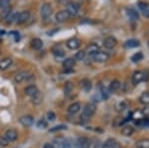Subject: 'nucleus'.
Wrapping results in <instances>:
<instances>
[{"label": "nucleus", "instance_id": "c756f323", "mask_svg": "<svg viewBox=\"0 0 149 148\" xmlns=\"http://www.w3.org/2000/svg\"><path fill=\"white\" fill-rule=\"evenodd\" d=\"M136 147L137 148H149V139L139 140V141L136 143Z\"/></svg>", "mask_w": 149, "mask_h": 148}, {"label": "nucleus", "instance_id": "2eb2a0df", "mask_svg": "<svg viewBox=\"0 0 149 148\" xmlns=\"http://www.w3.org/2000/svg\"><path fill=\"white\" fill-rule=\"evenodd\" d=\"M24 92H25V94H27L28 97H32L33 95H35L38 92H39V89H38L37 85H29L25 88Z\"/></svg>", "mask_w": 149, "mask_h": 148}, {"label": "nucleus", "instance_id": "bb28decb", "mask_svg": "<svg viewBox=\"0 0 149 148\" xmlns=\"http://www.w3.org/2000/svg\"><path fill=\"white\" fill-rule=\"evenodd\" d=\"M115 144H116V140L114 138H109V139L105 140V142L103 143L102 148H112Z\"/></svg>", "mask_w": 149, "mask_h": 148}, {"label": "nucleus", "instance_id": "423d86ee", "mask_svg": "<svg viewBox=\"0 0 149 148\" xmlns=\"http://www.w3.org/2000/svg\"><path fill=\"white\" fill-rule=\"evenodd\" d=\"M19 121H20V123L23 126L30 127V126H32L33 124H34L35 119H34V117H33L32 115H30V114H26V115L21 116L20 119H19Z\"/></svg>", "mask_w": 149, "mask_h": 148}, {"label": "nucleus", "instance_id": "a19ab883", "mask_svg": "<svg viewBox=\"0 0 149 148\" xmlns=\"http://www.w3.org/2000/svg\"><path fill=\"white\" fill-rule=\"evenodd\" d=\"M138 7L139 8L141 9L142 11H144L145 9H147V8H149V5L146 2H142V1H140V2H138Z\"/></svg>", "mask_w": 149, "mask_h": 148}, {"label": "nucleus", "instance_id": "473e14b6", "mask_svg": "<svg viewBox=\"0 0 149 148\" xmlns=\"http://www.w3.org/2000/svg\"><path fill=\"white\" fill-rule=\"evenodd\" d=\"M68 128V126L66 124H59V125H56L54 127L50 128V132H58V131H61V130H65Z\"/></svg>", "mask_w": 149, "mask_h": 148}, {"label": "nucleus", "instance_id": "393cba45", "mask_svg": "<svg viewBox=\"0 0 149 148\" xmlns=\"http://www.w3.org/2000/svg\"><path fill=\"white\" fill-rule=\"evenodd\" d=\"M53 54L55 55V56H58V57H63L65 55V52L63 50V48H62L60 45H57V46H55L53 48Z\"/></svg>", "mask_w": 149, "mask_h": 148}, {"label": "nucleus", "instance_id": "9d476101", "mask_svg": "<svg viewBox=\"0 0 149 148\" xmlns=\"http://www.w3.org/2000/svg\"><path fill=\"white\" fill-rule=\"evenodd\" d=\"M66 11L70 14V16H74L77 15L79 11V4L74 3V2H70L69 4H67V9Z\"/></svg>", "mask_w": 149, "mask_h": 148}, {"label": "nucleus", "instance_id": "37998d69", "mask_svg": "<svg viewBox=\"0 0 149 148\" xmlns=\"http://www.w3.org/2000/svg\"><path fill=\"white\" fill-rule=\"evenodd\" d=\"M58 1H59V3L62 4V5H67L70 2H72V0H58Z\"/></svg>", "mask_w": 149, "mask_h": 148}, {"label": "nucleus", "instance_id": "09e8293b", "mask_svg": "<svg viewBox=\"0 0 149 148\" xmlns=\"http://www.w3.org/2000/svg\"><path fill=\"white\" fill-rule=\"evenodd\" d=\"M0 43H1V39H0Z\"/></svg>", "mask_w": 149, "mask_h": 148}, {"label": "nucleus", "instance_id": "6e6552de", "mask_svg": "<svg viewBox=\"0 0 149 148\" xmlns=\"http://www.w3.org/2000/svg\"><path fill=\"white\" fill-rule=\"evenodd\" d=\"M29 76H30V73L27 71L19 72L18 74L15 75V77H14V81H15V83H23L24 81H27Z\"/></svg>", "mask_w": 149, "mask_h": 148}, {"label": "nucleus", "instance_id": "f8f14e48", "mask_svg": "<svg viewBox=\"0 0 149 148\" xmlns=\"http://www.w3.org/2000/svg\"><path fill=\"white\" fill-rule=\"evenodd\" d=\"M81 46V41L77 38H71L67 41V47L70 50H77Z\"/></svg>", "mask_w": 149, "mask_h": 148}, {"label": "nucleus", "instance_id": "79ce46f5", "mask_svg": "<svg viewBox=\"0 0 149 148\" xmlns=\"http://www.w3.org/2000/svg\"><path fill=\"white\" fill-rule=\"evenodd\" d=\"M47 118L48 120L50 121H53L56 119V114H55V113H53V111H49V113H47Z\"/></svg>", "mask_w": 149, "mask_h": 148}, {"label": "nucleus", "instance_id": "72a5a7b5", "mask_svg": "<svg viewBox=\"0 0 149 148\" xmlns=\"http://www.w3.org/2000/svg\"><path fill=\"white\" fill-rule=\"evenodd\" d=\"M143 59V54L141 52H138V53L134 54L133 56L131 57V61L134 62V63H137V62L141 61Z\"/></svg>", "mask_w": 149, "mask_h": 148}, {"label": "nucleus", "instance_id": "ddd939ff", "mask_svg": "<svg viewBox=\"0 0 149 148\" xmlns=\"http://www.w3.org/2000/svg\"><path fill=\"white\" fill-rule=\"evenodd\" d=\"M116 44H117V41L114 37H107V39L103 41V47L109 50L113 49V48L116 46Z\"/></svg>", "mask_w": 149, "mask_h": 148}, {"label": "nucleus", "instance_id": "49530a36", "mask_svg": "<svg viewBox=\"0 0 149 148\" xmlns=\"http://www.w3.org/2000/svg\"><path fill=\"white\" fill-rule=\"evenodd\" d=\"M112 148H122V147H121V145L119 144V143H117V142H116V144H115Z\"/></svg>", "mask_w": 149, "mask_h": 148}, {"label": "nucleus", "instance_id": "20e7f679", "mask_svg": "<svg viewBox=\"0 0 149 148\" xmlns=\"http://www.w3.org/2000/svg\"><path fill=\"white\" fill-rule=\"evenodd\" d=\"M92 140L86 136H81L76 140V148H91Z\"/></svg>", "mask_w": 149, "mask_h": 148}, {"label": "nucleus", "instance_id": "aec40b11", "mask_svg": "<svg viewBox=\"0 0 149 148\" xmlns=\"http://www.w3.org/2000/svg\"><path fill=\"white\" fill-rule=\"evenodd\" d=\"M81 89L85 90L86 92H88L93 88L92 82H91L88 79H84V80L81 82Z\"/></svg>", "mask_w": 149, "mask_h": 148}, {"label": "nucleus", "instance_id": "c85d7f7f", "mask_svg": "<svg viewBox=\"0 0 149 148\" xmlns=\"http://www.w3.org/2000/svg\"><path fill=\"white\" fill-rule=\"evenodd\" d=\"M139 101L142 104H149V92H143L139 97Z\"/></svg>", "mask_w": 149, "mask_h": 148}, {"label": "nucleus", "instance_id": "dca6fc26", "mask_svg": "<svg viewBox=\"0 0 149 148\" xmlns=\"http://www.w3.org/2000/svg\"><path fill=\"white\" fill-rule=\"evenodd\" d=\"M81 106L80 102H74V104H72L71 106L68 107V113L73 114L74 115V114L78 113L79 111L81 110Z\"/></svg>", "mask_w": 149, "mask_h": 148}, {"label": "nucleus", "instance_id": "39448f33", "mask_svg": "<svg viewBox=\"0 0 149 148\" xmlns=\"http://www.w3.org/2000/svg\"><path fill=\"white\" fill-rule=\"evenodd\" d=\"M52 13H53V8L50 3H45L44 5L42 6V8H41V16H42V18L45 19V20L51 17Z\"/></svg>", "mask_w": 149, "mask_h": 148}, {"label": "nucleus", "instance_id": "f257e3e1", "mask_svg": "<svg viewBox=\"0 0 149 148\" xmlns=\"http://www.w3.org/2000/svg\"><path fill=\"white\" fill-rule=\"evenodd\" d=\"M95 110H97L95 104H86L83 109V113H81V119H83L84 121L88 120V119L92 118L93 116V114L95 113Z\"/></svg>", "mask_w": 149, "mask_h": 148}, {"label": "nucleus", "instance_id": "de8ad7c7", "mask_svg": "<svg viewBox=\"0 0 149 148\" xmlns=\"http://www.w3.org/2000/svg\"><path fill=\"white\" fill-rule=\"evenodd\" d=\"M144 125H148V126H149V120L144 121Z\"/></svg>", "mask_w": 149, "mask_h": 148}, {"label": "nucleus", "instance_id": "7ed1b4c3", "mask_svg": "<svg viewBox=\"0 0 149 148\" xmlns=\"http://www.w3.org/2000/svg\"><path fill=\"white\" fill-rule=\"evenodd\" d=\"M53 143L57 148H73L72 142L64 137H58L53 140Z\"/></svg>", "mask_w": 149, "mask_h": 148}, {"label": "nucleus", "instance_id": "6ab92c4d", "mask_svg": "<svg viewBox=\"0 0 149 148\" xmlns=\"http://www.w3.org/2000/svg\"><path fill=\"white\" fill-rule=\"evenodd\" d=\"M12 63H13V61H12V59L10 58L2 59L1 61H0V70L1 71L7 70V69L12 65Z\"/></svg>", "mask_w": 149, "mask_h": 148}, {"label": "nucleus", "instance_id": "ea45409f", "mask_svg": "<svg viewBox=\"0 0 149 148\" xmlns=\"http://www.w3.org/2000/svg\"><path fill=\"white\" fill-rule=\"evenodd\" d=\"M11 0H0V9H4L9 6Z\"/></svg>", "mask_w": 149, "mask_h": 148}, {"label": "nucleus", "instance_id": "b1692460", "mask_svg": "<svg viewBox=\"0 0 149 148\" xmlns=\"http://www.w3.org/2000/svg\"><path fill=\"white\" fill-rule=\"evenodd\" d=\"M119 89H120V82L118 80H113L109 85V90L111 92H117Z\"/></svg>", "mask_w": 149, "mask_h": 148}, {"label": "nucleus", "instance_id": "5701e85b", "mask_svg": "<svg viewBox=\"0 0 149 148\" xmlns=\"http://www.w3.org/2000/svg\"><path fill=\"white\" fill-rule=\"evenodd\" d=\"M74 65H76V60L74 58H68L63 62V67L66 69V70L72 69Z\"/></svg>", "mask_w": 149, "mask_h": 148}, {"label": "nucleus", "instance_id": "f3484780", "mask_svg": "<svg viewBox=\"0 0 149 148\" xmlns=\"http://www.w3.org/2000/svg\"><path fill=\"white\" fill-rule=\"evenodd\" d=\"M43 101H44V95L40 92H38L35 95H33V97H31V102H32L33 104H35V106H38V104H42Z\"/></svg>", "mask_w": 149, "mask_h": 148}, {"label": "nucleus", "instance_id": "f03ea898", "mask_svg": "<svg viewBox=\"0 0 149 148\" xmlns=\"http://www.w3.org/2000/svg\"><path fill=\"white\" fill-rule=\"evenodd\" d=\"M148 79H149L148 72L144 73V72L137 71L132 76V83H133L134 85H138V83H140L141 82H143V81H147Z\"/></svg>", "mask_w": 149, "mask_h": 148}, {"label": "nucleus", "instance_id": "8fccbe9b", "mask_svg": "<svg viewBox=\"0 0 149 148\" xmlns=\"http://www.w3.org/2000/svg\"><path fill=\"white\" fill-rule=\"evenodd\" d=\"M148 45H149V43H148Z\"/></svg>", "mask_w": 149, "mask_h": 148}, {"label": "nucleus", "instance_id": "0eeeda50", "mask_svg": "<svg viewBox=\"0 0 149 148\" xmlns=\"http://www.w3.org/2000/svg\"><path fill=\"white\" fill-rule=\"evenodd\" d=\"M31 17V13L29 11H23V12H20L18 14V17L16 19V23L21 25V24H24L26 23L27 21L30 19Z\"/></svg>", "mask_w": 149, "mask_h": 148}, {"label": "nucleus", "instance_id": "c9c22d12", "mask_svg": "<svg viewBox=\"0 0 149 148\" xmlns=\"http://www.w3.org/2000/svg\"><path fill=\"white\" fill-rule=\"evenodd\" d=\"M11 11H12V8L11 7H6V8H4V9H2V12H1V17L2 18H4L5 19L7 16L9 15V14L11 13Z\"/></svg>", "mask_w": 149, "mask_h": 148}, {"label": "nucleus", "instance_id": "e433bc0d", "mask_svg": "<svg viewBox=\"0 0 149 148\" xmlns=\"http://www.w3.org/2000/svg\"><path fill=\"white\" fill-rule=\"evenodd\" d=\"M86 57V52L85 51H79L78 53L74 56V60H78V61H83Z\"/></svg>", "mask_w": 149, "mask_h": 148}, {"label": "nucleus", "instance_id": "4be33fe9", "mask_svg": "<svg viewBox=\"0 0 149 148\" xmlns=\"http://www.w3.org/2000/svg\"><path fill=\"white\" fill-rule=\"evenodd\" d=\"M140 46V42L138 40H135V39H130V40H127V41L124 43V47L125 48H136V47H139Z\"/></svg>", "mask_w": 149, "mask_h": 148}, {"label": "nucleus", "instance_id": "cd10ccee", "mask_svg": "<svg viewBox=\"0 0 149 148\" xmlns=\"http://www.w3.org/2000/svg\"><path fill=\"white\" fill-rule=\"evenodd\" d=\"M133 132H134V129H133V127L130 125L125 126V127H123V129L121 130L122 135H124V136H130Z\"/></svg>", "mask_w": 149, "mask_h": 148}, {"label": "nucleus", "instance_id": "a18cd8bd", "mask_svg": "<svg viewBox=\"0 0 149 148\" xmlns=\"http://www.w3.org/2000/svg\"><path fill=\"white\" fill-rule=\"evenodd\" d=\"M43 148H55V147H54V145L50 144V143H45Z\"/></svg>", "mask_w": 149, "mask_h": 148}, {"label": "nucleus", "instance_id": "1a4fd4ad", "mask_svg": "<svg viewBox=\"0 0 149 148\" xmlns=\"http://www.w3.org/2000/svg\"><path fill=\"white\" fill-rule=\"evenodd\" d=\"M93 60L95 62H98V63H104L107 60L109 59V55L107 53H104V52H97V54H95L93 56Z\"/></svg>", "mask_w": 149, "mask_h": 148}, {"label": "nucleus", "instance_id": "9b49d317", "mask_svg": "<svg viewBox=\"0 0 149 148\" xmlns=\"http://www.w3.org/2000/svg\"><path fill=\"white\" fill-rule=\"evenodd\" d=\"M4 137H5L9 142L16 141L18 138V132L15 129H8V130H6L5 134H4Z\"/></svg>", "mask_w": 149, "mask_h": 148}, {"label": "nucleus", "instance_id": "4c0bfd02", "mask_svg": "<svg viewBox=\"0 0 149 148\" xmlns=\"http://www.w3.org/2000/svg\"><path fill=\"white\" fill-rule=\"evenodd\" d=\"M36 125H37V127H38V128H46L47 126H48L47 121L45 120V119H43V118H42V119H40V120L38 121L37 124H36Z\"/></svg>", "mask_w": 149, "mask_h": 148}, {"label": "nucleus", "instance_id": "4468645a", "mask_svg": "<svg viewBox=\"0 0 149 148\" xmlns=\"http://www.w3.org/2000/svg\"><path fill=\"white\" fill-rule=\"evenodd\" d=\"M71 17L70 16V14L67 12L66 10H62L60 12H58V13L56 14V21L59 23H63L65 22V21H67L68 19Z\"/></svg>", "mask_w": 149, "mask_h": 148}, {"label": "nucleus", "instance_id": "a878e982", "mask_svg": "<svg viewBox=\"0 0 149 148\" xmlns=\"http://www.w3.org/2000/svg\"><path fill=\"white\" fill-rule=\"evenodd\" d=\"M17 17H18V12H12L11 11V13L5 18V20L7 21V23L8 24H12L14 21L16 22V19H17Z\"/></svg>", "mask_w": 149, "mask_h": 148}, {"label": "nucleus", "instance_id": "412c9836", "mask_svg": "<svg viewBox=\"0 0 149 148\" xmlns=\"http://www.w3.org/2000/svg\"><path fill=\"white\" fill-rule=\"evenodd\" d=\"M31 47L34 50H36V51H39L43 47V41L41 39H39V38H35V39H33L32 42H31Z\"/></svg>", "mask_w": 149, "mask_h": 148}, {"label": "nucleus", "instance_id": "58836bf2", "mask_svg": "<svg viewBox=\"0 0 149 148\" xmlns=\"http://www.w3.org/2000/svg\"><path fill=\"white\" fill-rule=\"evenodd\" d=\"M9 144V141L6 139L4 136H0V146L1 147H6L8 146Z\"/></svg>", "mask_w": 149, "mask_h": 148}, {"label": "nucleus", "instance_id": "2f4dec72", "mask_svg": "<svg viewBox=\"0 0 149 148\" xmlns=\"http://www.w3.org/2000/svg\"><path fill=\"white\" fill-rule=\"evenodd\" d=\"M127 14H128L129 18H131L132 20H137L139 18L137 11L134 10V9H128V10H127Z\"/></svg>", "mask_w": 149, "mask_h": 148}, {"label": "nucleus", "instance_id": "7c9ffc66", "mask_svg": "<svg viewBox=\"0 0 149 148\" xmlns=\"http://www.w3.org/2000/svg\"><path fill=\"white\" fill-rule=\"evenodd\" d=\"M73 89H74V85L72 83V82H67L66 85H65V94L66 95H69L73 92Z\"/></svg>", "mask_w": 149, "mask_h": 148}, {"label": "nucleus", "instance_id": "f704fd0d", "mask_svg": "<svg viewBox=\"0 0 149 148\" xmlns=\"http://www.w3.org/2000/svg\"><path fill=\"white\" fill-rule=\"evenodd\" d=\"M100 92H102V95L104 99H107L109 97V90L103 85H100Z\"/></svg>", "mask_w": 149, "mask_h": 148}, {"label": "nucleus", "instance_id": "c03bdc74", "mask_svg": "<svg viewBox=\"0 0 149 148\" xmlns=\"http://www.w3.org/2000/svg\"><path fill=\"white\" fill-rule=\"evenodd\" d=\"M142 12H143V15L145 16L146 18H149V8L145 9V10L142 11Z\"/></svg>", "mask_w": 149, "mask_h": 148}, {"label": "nucleus", "instance_id": "a211bd4d", "mask_svg": "<svg viewBox=\"0 0 149 148\" xmlns=\"http://www.w3.org/2000/svg\"><path fill=\"white\" fill-rule=\"evenodd\" d=\"M85 52H86V54L91 55V56H93V55L97 54V52H100V47H98L97 44H91L86 47Z\"/></svg>", "mask_w": 149, "mask_h": 148}]
</instances>
